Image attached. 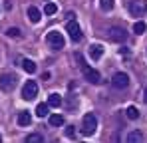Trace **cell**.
Here are the masks:
<instances>
[{
	"label": "cell",
	"instance_id": "4316f807",
	"mask_svg": "<svg viewBox=\"0 0 147 143\" xmlns=\"http://www.w3.org/2000/svg\"><path fill=\"white\" fill-rule=\"evenodd\" d=\"M0 141H2V135H0Z\"/></svg>",
	"mask_w": 147,
	"mask_h": 143
},
{
	"label": "cell",
	"instance_id": "d4e9b609",
	"mask_svg": "<svg viewBox=\"0 0 147 143\" xmlns=\"http://www.w3.org/2000/svg\"><path fill=\"white\" fill-rule=\"evenodd\" d=\"M119 54H121V56H125V58H129V52H127V48H123Z\"/></svg>",
	"mask_w": 147,
	"mask_h": 143
},
{
	"label": "cell",
	"instance_id": "4fadbf2b",
	"mask_svg": "<svg viewBox=\"0 0 147 143\" xmlns=\"http://www.w3.org/2000/svg\"><path fill=\"white\" fill-rule=\"evenodd\" d=\"M48 105L50 107H60V105H62V95L60 94H52L48 97Z\"/></svg>",
	"mask_w": 147,
	"mask_h": 143
},
{
	"label": "cell",
	"instance_id": "277c9868",
	"mask_svg": "<svg viewBox=\"0 0 147 143\" xmlns=\"http://www.w3.org/2000/svg\"><path fill=\"white\" fill-rule=\"evenodd\" d=\"M16 82H18V78L14 74H2L0 76V90L2 92H12L16 88Z\"/></svg>",
	"mask_w": 147,
	"mask_h": 143
},
{
	"label": "cell",
	"instance_id": "44dd1931",
	"mask_svg": "<svg viewBox=\"0 0 147 143\" xmlns=\"http://www.w3.org/2000/svg\"><path fill=\"white\" fill-rule=\"evenodd\" d=\"M44 12H46L48 16H52V14H56V12H58V6H56L54 2H48V4L44 6Z\"/></svg>",
	"mask_w": 147,
	"mask_h": 143
},
{
	"label": "cell",
	"instance_id": "ffe728a7",
	"mask_svg": "<svg viewBox=\"0 0 147 143\" xmlns=\"http://www.w3.org/2000/svg\"><path fill=\"white\" fill-rule=\"evenodd\" d=\"M26 141H28V143H42V141H44V137H42L40 133H30V135L26 137Z\"/></svg>",
	"mask_w": 147,
	"mask_h": 143
},
{
	"label": "cell",
	"instance_id": "603a6c76",
	"mask_svg": "<svg viewBox=\"0 0 147 143\" xmlns=\"http://www.w3.org/2000/svg\"><path fill=\"white\" fill-rule=\"evenodd\" d=\"M6 34H8L10 38H18V36H20V30H18V28H10Z\"/></svg>",
	"mask_w": 147,
	"mask_h": 143
},
{
	"label": "cell",
	"instance_id": "ac0fdd59",
	"mask_svg": "<svg viewBox=\"0 0 147 143\" xmlns=\"http://www.w3.org/2000/svg\"><path fill=\"white\" fill-rule=\"evenodd\" d=\"M141 139H143V135H141V131H131V133L127 135V141H129V143L141 141Z\"/></svg>",
	"mask_w": 147,
	"mask_h": 143
},
{
	"label": "cell",
	"instance_id": "52a82bcc",
	"mask_svg": "<svg viewBox=\"0 0 147 143\" xmlns=\"http://www.w3.org/2000/svg\"><path fill=\"white\" fill-rule=\"evenodd\" d=\"M145 10H147L145 2H141V0H131V2H129V12H131V16H135V18H141V16L145 14Z\"/></svg>",
	"mask_w": 147,
	"mask_h": 143
},
{
	"label": "cell",
	"instance_id": "8992f818",
	"mask_svg": "<svg viewBox=\"0 0 147 143\" xmlns=\"http://www.w3.org/2000/svg\"><path fill=\"white\" fill-rule=\"evenodd\" d=\"M36 95H38V84L36 82H26L24 86H22V97H24L26 101H30Z\"/></svg>",
	"mask_w": 147,
	"mask_h": 143
},
{
	"label": "cell",
	"instance_id": "484cf974",
	"mask_svg": "<svg viewBox=\"0 0 147 143\" xmlns=\"http://www.w3.org/2000/svg\"><path fill=\"white\" fill-rule=\"evenodd\" d=\"M143 99H145V103H147V90H145V94H143Z\"/></svg>",
	"mask_w": 147,
	"mask_h": 143
},
{
	"label": "cell",
	"instance_id": "9c48e42d",
	"mask_svg": "<svg viewBox=\"0 0 147 143\" xmlns=\"http://www.w3.org/2000/svg\"><path fill=\"white\" fill-rule=\"evenodd\" d=\"M111 84H113V88H117V90H125V88L129 86V76L123 74V72H117V74H113Z\"/></svg>",
	"mask_w": 147,
	"mask_h": 143
},
{
	"label": "cell",
	"instance_id": "7c38bea8",
	"mask_svg": "<svg viewBox=\"0 0 147 143\" xmlns=\"http://www.w3.org/2000/svg\"><path fill=\"white\" fill-rule=\"evenodd\" d=\"M30 123H32L30 111H20V113H18V125H20V127H26V125H30Z\"/></svg>",
	"mask_w": 147,
	"mask_h": 143
},
{
	"label": "cell",
	"instance_id": "9a60e30c",
	"mask_svg": "<svg viewBox=\"0 0 147 143\" xmlns=\"http://www.w3.org/2000/svg\"><path fill=\"white\" fill-rule=\"evenodd\" d=\"M50 125H52V127H60V125H64V117H62L60 113H52V115H50Z\"/></svg>",
	"mask_w": 147,
	"mask_h": 143
},
{
	"label": "cell",
	"instance_id": "30bf717a",
	"mask_svg": "<svg viewBox=\"0 0 147 143\" xmlns=\"http://www.w3.org/2000/svg\"><path fill=\"white\" fill-rule=\"evenodd\" d=\"M101 56H103V46H101V44H92V46H90V58H92L94 62H98Z\"/></svg>",
	"mask_w": 147,
	"mask_h": 143
},
{
	"label": "cell",
	"instance_id": "3957f363",
	"mask_svg": "<svg viewBox=\"0 0 147 143\" xmlns=\"http://www.w3.org/2000/svg\"><path fill=\"white\" fill-rule=\"evenodd\" d=\"M46 44L50 48H54V50H62L64 44H66V40H64V36H62V32H58V30H52L46 34Z\"/></svg>",
	"mask_w": 147,
	"mask_h": 143
},
{
	"label": "cell",
	"instance_id": "d6986e66",
	"mask_svg": "<svg viewBox=\"0 0 147 143\" xmlns=\"http://www.w3.org/2000/svg\"><path fill=\"white\" fill-rule=\"evenodd\" d=\"M125 113H127V117H129V119H137V117H139V111H137L135 105H129V107L125 109Z\"/></svg>",
	"mask_w": 147,
	"mask_h": 143
},
{
	"label": "cell",
	"instance_id": "ba28073f",
	"mask_svg": "<svg viewBox=\"0 0 147 143\" xmlns=\"http://www.w3.org/2000/svg\"><path fill=\"white\" fill-rule=\"evenodd\" d=\"M107 36H109L111 42H125L127 40V32L123 28H117V26H111L107 30Z\"/></svg>",
	"mask_w": 147,
	"mask_h": 143
},
{
	"label": "cell",
	"instance_id": "e0dca14e",
	"mask_svg": "<svg viewBox=\"0 0 147 143\" xmlns=\"http://www.w3.org/2000/svg\"><path fill=\"white\" fill-rule=\"evenodd\" d=\"M22 68H24V72H28V74H34V72H36V64H34L32 60H22Z\"/></svg>",
	"mask_w": 147,
	"mask_h": 143
},
{
	"label": "cell",
	"instance_id": "6da1fadb",
	"mask_svg": "<svg viewBox=\"0 0 147 143\" xmlns=\"http://www.w3.org/2000/svg\"><path fill=\"white\" fill-rule=\"evenodd\" d=\"M76 60H78V64H80V70H82V74L86 76V80H88L90 84H99V82H101V76H99V72H98V70H94L92 66H88L82 54H76Z\"/></svg>",
	"mask_w": 147,
	"mask_h": 143
},
{
	"label": "cell",
	"instance_id": "5bb4252c",
	"mask_svg": "<svg viewBox=\"0 0 147 143\" xmlns=\"http://www.w3.org/2000/svg\"><path fill=\"white\" fill-rule=\"evenodd\" d=\"M48 111H50L48 103H38V105H36V115H38V117H46Z\"/></svg>",
	"mask_w": 147,
	"mask_h": 143
},
{
	"label": "cell",
	"instance_id": "2e32d148",
	"mask_svg": "<svg viewBox=\"0 0 147 143\" xmlns=\"http://www.w3.org/2000/svg\"><path fill=\"white\" fill-rule=\"evenodd\" d=\"M113 6H115V0H99V8H101L103 12L113 10Z\"/></svg>",
	"mask_w": 147,
	"mask_h": 143
},
{
	"label": "cell",
	"instance_id": "7a4b0ae2",
	"mask_svg": "<svg viewBox=\"0 0 147 143\" xmlns=\"http://www.w3.org/2000/svg\"><path fill=\"white\" fill-rule=\"evenodd\" d=\"M96 129H98V117L94 113H86L84 115V121H82V133L86 137H90V135L96 133Z\"/></svg>",
	"mask_w": 147,
	"mask_h": 143
},
{
	"label": "cell",
	"instance_id": "cb8c5ba5",
	"mask_svg": "<svg viewBox=\"0 0 147 143\" xmlns=\"http://www.w3.org/2000/svg\"><path fill=\"white\" fill-rule=\"evenodd\" d=\"M74 129H76L74 125H68V127H66V135H68V137H74V135H76V131H74Z\"/></svg>",
	"mask_w": 147,
	"mask_h": 143
},
{
	"label": "cell",
	"instance_id": "5b68a950",
	"mask_svg": "<svg viewBox=\"0 0 147 143\" xmlns=\"http://www.w3.org/2000/svg\"><path fill=\"white\" fill-rule=\"evenodd\" d=\"M66 32L70 34V40H72V42H80V40H82V28H80V24L76 22V20H68Z\"/></svg>",
	"mask_w": 147,
	"mask_h": 143
},
{
	"label": "cell",
	"instance_id": "8fae6325",
	"mask_svg": "<svg viewBox=\"0 0 147 143\" xmlns=\"http://www.w3.org/2000/svg\"><path fill=\"white\" fill-rule=\"evenodd\" d=\"M28 18H30L32 24H38L40 20H42V12H40L36 6H30V8H28Z\"/></svg>",
	"mask_w": 147,
	"mask_h": 143
},
{
	"label": "cell",
	"instance_id": "7402d4cb",
	"mask_svg": "<svg viewBox=\"0 0 147 143\" xmlns=\"http://www.w3.org/2000/svg\"><path fill=\"white\" fill-rule=\"evenodd\" d=\"M145 30H147L145 22H135V24H133V32H135V34H143Z\"/></svg>",
	"mask_w": 147,
	"mask_h": 143
}]
</instances>
